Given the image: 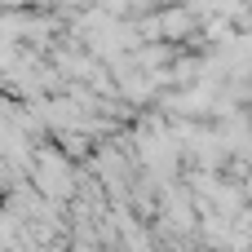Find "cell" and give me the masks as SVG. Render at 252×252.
Listing matches in <instances>:
<instances>
[{"label":"cell","mask_w":252,"mask_h":252,"mask_svg":"<svg viewBox=\"0 0 252 252\" xmlns=\"http://www.w3.org/2000/svg\"><path fill=\"white\" fill-rule=\"evenodd\" d=\"M35 186L49 199H66L71 195V173H66V159L58 151H40V159H35Z\"/></svg>","instance_id":"cell-1"}]
</instances>
